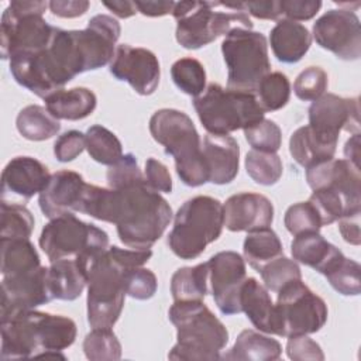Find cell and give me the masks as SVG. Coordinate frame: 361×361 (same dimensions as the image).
Here are the masks:
<instances>
[{"instance_id": "58", "label": "cell", "mask_w": 361, "mask_h": 361, "mask_svg": "<svg viewBox=\"0 0 361 361\" xmlns=\"http://www.w3.org/2000/svg\"><path fill=\"white\" fill-rule=\"evenodd\" d=\"M344 155H345V159L350 161L353 165L358 166V159H360V133L357 134H353L347 141H345V145H344Z\"/></svg>"}, {"instance_id": "13", "label": "cell", "mask_w": 361, "mask_h": 361, "mask_svg": "<svg viewBox=\"0 0 361 361\" xmlns=\"http://www.w3.org/2000/svg\"><path fill=\"white\" fill-rule=\"evenodd\" d=\"M275 334L292 337L319 331L327 322V305L302 279L289 282L278 292Z\"/></svg>"}, {"instance_id": "37", "label": "cell", "mask_w": 361, "mask_h": 361, "mask_svg": "<svg viewBox=\"0 0 361 361\" xmlns=\"http://www.w3.org/2000/svg\"><path fill=\"white\" fill-rule=\"evenodd\" d=\"M0 237L7 240L30 238L34 230V216L20 203H0Z\"/></svg>"}, {"instance_id": "44", "label": "cell", "mask_w": 361, "mask_h": 361, "mask_svg": "<svg viewBox=\"0 0 361 361\" xmlns=\"http://www.w3.org/2000/svg\"><path fill=\"white\" fill-rule=\"evenodd\" d=\"M244 135L247 142L255 151L276 152L282 144V131L279 126L268 118L244 128Z\"/></svg>"}, {"instance_id": "33", "label": "cell", "mask_w": 361, "mask_h": 361, "mask_svg": "<svg viewBox=\"0 0 361 361\" xmlns=\"http://www.w3.org/2000/svg\"><path fill=\"white\" fill-rule=\"evenodd\" d=\"M1 275H16L41 267L39 255L30 238H0Z\"/></svg>"}, {"instance_id": "6", "label": "cell", "mask_w": 361, "mask_h": 361, "mask_svg": "<svg viewBox=\"0 0 361 361\" xmlns=\"http://www.w3.org/2000/svg\"><path fill=\"white\" fill-rule=\"evenodd\" d=\"M149 133L173 157L176 173L186 186L209 182L200 137L188 114L175 109L157 110L149 118Z\"/></svg>"}, {"instance_id": "24", "label": "cell", "mask_w": 361, "mask_h": 361, "mask_svg": "<svg viewBox=\"0 0 361 361\" xmlns=\"http://www.w3.org/2000/svg\"><path fill=\"white\" fill-rule=\"evenodd\" d=\"M290 252L295 261L326 275L344 255L329 243L319 231H309L295 235L290 243Z\"/></svg>"}, {"instance_id": "5", "label": "cell", "mask_w": 361, "mask_h": 361, "mask_svg": "<svg viewBox=\"0 0 361 361\" xmlns=\"http://www.w3.org/2000/svg\"><path fill=\"white\" fill-rule=\"evenodd\" d=\"M168 316L178 338L168 354L169 360H220L228 331L203 300H175Z\"/></svg>"}, {"instance_id": "14", "label": "cell", "mask_w": 361, "mask_h": 361, "mask_svg": "<svg viewBox=\"0 0 361 361\" xmlns=\"http://www.w3.org/2000/svg\"><path fill=\"white\" fill-rule=\"evenodd\" d=\"M313 37L322 48L343 61H357L361 56V25L350 8L326 11L313 24Z\"/></svg>"}, {"instance_id": "12", "label": "cell", "mask_w": 361, "mask_h": 361, "mask_svg": "<svg viewBox=\"0 0 361 361\" xmlns=\"http://www.w3.org/2000/svg\"><path fill=\"white\" fill-rule=\"evenodd\" d=\"M221 52L228 71L227 89L255 93L259 82L271 71L264 34L235 28L223 39Z\"/></svg>"}, {"instance_id": "22", "label": "cell", "mask_w": 361, "mask_h": 361, "mask_svg": "<svg viewBox=\"0 0 361 361\" xmlns=\"http://www.w3.org/2000/svg\"><path fill=\"white\" fill-rule=\"evenodd\" d=\"M306 180L312 190L334 189L350 199L361 200L360 168L347 159H329L306 169Z\"/></svg>"}, {"instance_id": "26", "label": "cell", "mask_w": 361, "mask_h": 361, "mask_svg": "<svg viewBox=\"0 0 361 361\" xmlns=\"http://www.w3.org/2000/svg\"><path fill=\"white\" fill-rule=\"evenodd\" d=\"M240 307L259 331L275 334V305L255 278H245L240 288Z\"/></svg>"}, {"instance_id": "55", "label": "cell", "mask_w": 361, "mask_h": 361, "mask_svg": "<svg viewBox=\"0 0 361 361\" xmlns=\"http://www.w3.org/2000/svg\"><path fill=\"white\" fill-rule=\"evenodd\" d=\"M338 230H340L344 241H347L353 245H360V243H361L360 213L347 214V216L338 219Z\"/></svg>"}, {"instance_id": "35", "label": "cell", "mask_w": 361, "mask_h": 361, "mask_svg": "<svg viewBox=\"0 0 361 361\" xmlns=\"http://www.w3.org/2000/svg\"><path fill=\"white\" fill-rule=\"evenodd\" d=\"M309 202L316 209L322 226L331 224L347 214L361 212V200L350 199L345 195L329 188L313 190Z\"/></svg>"}, {"instance_id": "23", "label": "cell", "mask_w": 361, "mask_h": 361, "mask_svg": "<svg viewBox=\"0 0 361 361\" xmlns=\"http://www.w3.org/2000/svg\"><path fill=\"white\" fill-rule=\"evenodd\" d=\"M202 154L209 172V182L226 185L234 180L240 165L238 142L228 134H207L202 142Z\"/></svg>"}, {"instance_id": "2", "label": "cell", "mask_w": 361, "mask_h": 361, "mask_svg": "<svg viewBox=\"0 0 361 361\" xmlns=\"http://www.w3.org/2000/svg\"><path fill=\"white\" fill-rule=\"evenodd\" d=\"M10 72L18 85L42 99L63 89L76 75L86 72L76 30L55 27L49 45L38 52L13 56Z\"/></svg>"}, {"instance_id": "18", "label": "cell", "mask_w": 361, "mask_h": 361, "mask_svg": "<svg viewBox=\"0 0 361 361\" xmlns=\"http://www.w3.org/2000/svg\"><path fill=\"white\" fill-rule=\"evenodd\" d=\"M110 73L127 82L138 94H152L159 83L161 68L158 58L147 48L121 44L116 48Z\"/></svg>"}, {"instance_id": "7", "label": "cell", "mask_w": 361, "mask_h": 361, "mask_svg": "<svg viewBox=\"0 0 361 361\" xmlns=\"http://www.w3.org/2000/svg\"><path fill=\"white\" fill-rule=\"evenodd\" d=\"M223 227L221 202L212 196H195L178 209L168 245L180 259H193L220 237Z\"/></svg>"}, {"instance_id": "41", "label": "cell", "mask_w": 361, "mask_h": 361, "mask_svg": "<svg viewBox=\"0 0 361 361\" xmlns=\"http://www.w3.org/2000/svg\"><path fill=\"white\" fill-rule=\"evenodd\" d=\"M83 351L90 361H114L121 357V344L111 329H93L83 340Z\"/></svg>"}, {"instance_id": "53", "label": "cell", "mask_w": 361, "mask_h": 361, "mask_svg": "<svg viewBox=\"0 0 361 361\" xmlns=\"http://www.w3.org/2000/svg\"><path fill=\"white\" fill-rule=\"evenodd\" d=\"M90 3L86 0H54L48 3V7L54 16L62 18H75L83 16Z\"/></svg>"}, {"instance_id": "25", "label": "cell", "mask_w": 361, "mask_h": 361, "mask_svg": "<svg viewBox=\"0 0 361 361\" xmlns=\"http://www.w3.org/2000/svg\"><path fill=\"white\" fill-rule=\"evenodd\" d=\"M269 42L272 52L279 62L296 63L309 51L312 35L303 24L288 18H279L271 30Z\"/></svg>"}, {"instance_id": "42", "label": "cell", "mask_w": 361, "mask_h": 361, "mask_svg": "<svg viewBox=\"0 0 361 361\" xmlns=\"http://www.w3.org/2000/svg\"><path fill=\"white\" fill-rule=\"evenodd\" d=\"M264 285L271 292H278L285 285L293 281L302 279V272L295 259H289L283 255L264 265L259 271Z\"/></svg>"}, {"instance_id": "46", "label": "cell", "mask_w": 361, "mask_h": 361, "mask_svg": "<svg viewBox=\"0 0 361 361\" xmlns=\"http://www.w3.org/2000/svg\"><path fill=\"white\" fill-rule=\"evenodd\" d=\"M329 86L327 73L320 66H309L302 71L293 83V92L303 102H314L324 94Z\"/></svg>"}, {"instance_id": "49", "label": "cell", "mask_w": 361, "mask_h": 361, "mask_svg": "<svg viewBox=\"0 0 361 361\" xmlns=\"http://www.w3.org/2000/svg\"><path fill=\"white\" fill-rule=\"evenodd\" d=\"M286 354L293 361H322L324 354L320 345L307 334L288 337Z\"/></svg>"}, {"instance_id": "52", "label": "cell", "mask_w": 361, "mask_h": 361, "mask_svg": "<svg viewBox=\"0 0 361 361\" xmlns=\"http://www.w3.org/2000/svg\"><path fill=\"white\" fill-rule=\"evenodd\" d=\"M145 180L157 192L171 193L172 178L168 168L155 158H148L145 162Z\"/></svg>"}, {"instance_id": "1", "label": "cell", "mask_w": 361, "mask_h": 361, "mask_svg": "<svg viewBox=\"0 0 361 361\" xmlns=\"http://www.w3.org/2000/svg\"><path fill=\"white\" fill-rule=\"evenodd\" d=\"M79 213L113 223L120 241L133 250H148L169 226L172 209L147 180L118 189L87 183Z\"/></svg>"}, {"instance_id": "30", "label": "cell", "mask_w": 361, "mask_h": 361, "mask_svg": "<svg viewBox=\"0 0 361 361\" xmlns=\"http://www.w3.org/2000/svg\"><path fill=\"white\" fill-rule=\"evenodd\" d=\"M281 354L282 347L278 340L248 329L238 334L234 345L220 358L234 361H272L278 360Z\"/></svg>"}, {"instance_id": "10", "label": "cell", "mask_w": 361, "mask_h": 361, "mask_svg": "<svg viewBox=\"0 0 361 361\" xmlns=\"http://www.w3.org/2000/svg\"><path fill=\"white\" fill-rule=\"evenodd\" d=\"M39 247L49 262L79 259L89 269L90 262L109 248V235L104 230L85 223L71 213L51 219L44 226Z\"/></svg>"}, {"instance_id": "19", "label": "cell", "mask_w": 361, "mask_h": 361, "mask_svg": "<svg viewBox=\"0 0 361 361\" xmlns=\"http://www.w3.org/2000/svg\"><path fill=\"white\" fill-rule=\"evenodd\" d=\"M87 183L75 171H58L51 175L47 186L39 193V209L45 217L55 219L62 214L79 212Z\"/></svg>"}, {"instance_id": "15", "label": "cell", "mask_w": 361, "mask_h": 361, "mask_svg": "<svg viewBox=\"0 0 361 361\" xmlns=\"http://www.w3.org/2000/svg\"><path fill=\"white\" fill-rule=\"evenodd\" d=\"M319 137L337 142L343 130L357 134L360 130L358 97H341L324 93L309 107V124Z\"/></svg>"}, {"instance_id": "40", "label": "cell", "mask_w": 361, "mask_h": 361, "mask_svg": "<svg viewBox=\"0 0 361 361\" xmlns=\"http://www.w3.org/2000/svg\"><path fill=\"white\" fill-rule=\"evenodd\" d=\"M282 161L276 152L252 149L245 155V171L248 176L259 185H275L282 176Z\"/></svg>"}, {"instance_id": "32", "label": "cell", "mask_w": 361, "mask_h": 361, "mask_svg": "<svg viewBox=\"0 0 361 361\" xmlns=\"http://www.w3.org/2000/svg\"><path fill=\"white\" fill-rule=\"evenodd\" d=\"M16 126L18 133L30 141L49 140L61 130L59 120L55 118L47 107L38 104H30L20 110Z\"/></svg>"}, {"instance_id": "36", "label": "cell", "mask_w": 361, "mask_h": 361, "mask_svg": "<svg viewBox=\"0 0 361 361\" xmlns=\"http://www.w3.org/2000/svg\"><path fill=\"white\" fill-rule=\"evenodd\" d=\"M86 149L99 164L113 165L123 157V147L114 133L103 126H92L85 134Z\"/></svg>"}, {"instance_id": "39", "label": "cell", "mask_w": 361, "mask_h": 361, "mask_svg": "<svg viewBox=\"0 0 361 361\" xmlns=\"http://www.w3.org/2000/svg\"><path fill=\"white\" fill-rule=\"evenodd\" d=\"M173 83L183 93L197 97L206 89V71L195 58H180L171 66Z\"/></svg>"}, {"instance_id": "16", "label": "cell", "mask_w": 361, "mask_h": 361, "mask_svg": "<svg viewBox=\"0 0 361 361\" xmlns=\"http://www.w3.org/2000/svg\"><path fill=\"white\" fill-rule=\"evenodd\" d=\"M209 285L223 314L241 313L240 288L245 276V261L235 251H220L207 262Z\"/></svg>"}, {"instance_id": "8", "label": "cell", "mask_w": 361, "mask_h": 361, "mask_svg": "<svg viewBox=\"0 0 361 361\" xmlns=\"http://www.w3.org/2000/svg\"><path fill=\"white\" fill-rule=\"evenodd\" d=\"M193 107L204 130L220 135L244 130L261 121L265 114L255 93L224 89L219 83H210L195 97Z\"/></svg>"}, {"instance_id": "47", "label": "cell", "mask_w": 361, "mask_h": 361, "mask_svg": "<svg viewBox=\"0 0 361 361\" xmlns=\"http://www.w3.org/2000/svg\"><path fill=\"white\" fill-rule=\"evenodd\" d=\"M142 180H145V176L140 171L137 158L133 154H124L116 164L110 165L107 171V183L111 189H118Z\"/></svg>"}, {"instance_id": "38", "label": "cell", "mask_w": 361, "mask_h": 361, "mask_svg": "<svg viewBox=\"0 0 361 361\" xmlns=\"http://www.w3.org/2000/svg\"><path fill=\"white\" fill-rule=\"evenodd\" d=\"M255 96L264 111H276L286 106L290 96V83L285 73L269 72L257 86Z\"/></svg>"}, {"instance_id": "34", "label": "cell", "mask_w": 361, "mask_h": 361, "mask_svg": "<svg viewBox=\"0 0 361 361\" xmlns=\"http://www.w3.org/2000/svg\"><path fill=\"white\" fill-rule=\"evenodd\" d=\"M209 290L207 264L183 267L171 278V293L173 300H203Z\"/></svg>"}, {"instance_id": "43", "label": "cell", "mask_w": 361, "mask_h": 361, "mask_svg": "<svg viewBox=\"0 0 361 361\" xmlns=\"http://www.w3.org/2000/svg\"><path fill=\"white\" fill-rule=\"evenodd\" d=\"M360 274V264L343 257L324 276L338 293L344 296H357L361 290Z\"/></svg>"}, {"instance_id": "9", "label": "cell", "mask_w": 361, "mask_h": 361, "mask_svg": "<svg viewBox=\"0 0 361 361\" xmlns=\"http://www.w3.org/2000/svg\"><path fill=\"white\" fill-rule=\"evenodd\" d=\"M219 1H176L172 16L176 20V41L186 49H197L227 35L235 28H252L243 10H216Z\"/></svg>"}, {"instance_id": "29", "label": "cell", "mask_w": 361, "mask_h": 361, "mask_svg": "<svg viewBox=\"0 0 361 361\" xmlns=\"http://www.w3.org/2000/svg\"><path fill=\"white\" fill-rule=\"evenodd\" d=\"M337 142L319 137L309 126L299 127L289 140V152L292 158L303 168H310L334 157Z\"/></svg>"}, {"instance_id": "28", "label": "cell", "mask_w": 361, "mask_h": 361, "mask_svg": "<svg viewBox=\"0 0 361 361\" xmlns=\"http://www.w3.org/2000/svg\"><path fill=\"white\" fill-rule=\"evenodd\" d=\"M97 104L96 94L87 87L61 89L45 99L47 110L58 120H82L90 116Z\"/></svg>"}, {"instance_id": "48", "label": "cell", "mask_w": 361, "mask_h": 361, "mask_svg": "<svg viewBox=\"0 0 361 361\" xmlns=\"http://www.w3.org/2000/svg\"><path fill=\"white\" fill-rule=\"evenodd\" d=\"M157 276L151 269L137 267L127 272L126 275V295L138 299V300H147L152 298L157 292Z\"/></svg>"}, {"instance_id": "20", "label": "cell", "mask_w": 361, "mask_h": 361, "mask_svg": "<svg viewBox=\"0 0 361 361\" xmlns=\"http://www.w3.org/2000/svg\"><path fill=\"white\" fill-rule=\"evenodd\" d=\"M224 226L230 231H254L269 227L274 220L271 200L259 193L243 192L230 196L223 204Z\"/></svg>"}, {"instance_id": "17", "label": "cell", "mask_w": 361, "mask_h": 361, "mask_svg": "<svg viewBox=\"0 0 361 361\" xmlns=\"http://www.w3.org/2000/svg\"><path fill=\"white\" fill-rule=\"evenodd\" d=\"M52 299L48 288V268L42 265L27 272L3 276L0 320L21 310L35 309Z\"/></svg>"}, {"instance_id": "57", "label": "cell", "mask_w": 361, "mask_h": 361, "mask_svg": "<svg viewBox=\"0 0 361 361\" xmlns=\"http://www.w3.org/2000/svg\"><path fill=\"white\" fill-rule=\"evenodd\" d=\"M103 6L120 18H128L137 13L134 1H103Z\"/></svg>"}, {"instance_id": "54", "label": "cell", "mask_w": 361, "mask_h": 361, "mask_svg": "<svg viewBox=\"0 0 361 361\" xmlns=\"http://www.w3.org/2000/svg\"><path fill=\"white\" fill-rule=\"evenodd\" d=\"M245 13L248 11L251 16L261 18V20H279L281 7L279 1L269 0V1H243Z\"/></svg>"}, {"instance_id": "31", "label": "cell", "mask_w": 361, "mask_h": 361, "mask_svg": "<svg viewBox=\"0 0 361 361\" xmlns=\"http://www.w3.org/2000/svg\"><path fill=\"white\" fill-rule=\"evenodd\" d=\"M243 252L250 267L259 272L264 265L283 255V247L276 233L271 227H265L247 234Z\"/></svg>"}, {"instance_id": "3", "label": "cell", "mask_w": 361, "mask_h": 361, "mask_svg": "<svg viewBox=\"0 0 361 361\" xmlns=\"http://www.w3.org/2000/svg\"><path fill=\"white\" fill-rule=\"evenodd\" d=\"M152 257L148 250L109 247L87 269V322L93 329H111L118 320L126 296V275Z\"/></svg>"}, {"instance_id": "4", "label": "cell", "mask_w": 361, "mask_h": 361, "mask_svg": "<svg viewBox=\"0 0 361 361\" xmlns=\"http://www.w3.org/2000/svg\"><path fill=\"white\" fill-rule=\"evenodd\" d=\"M75 338L72 319L34 309L21 310L1 320V360L42 358L47 353L68 348Z\"/></svg>"}, {"instance_id": "45", "label": "cell", "mask_w": 361, "mask_h": 361, "mask_svg": "<svg viewBox=\"0 0 361 361\" xmlns=\"http://www.w3.org/2000/svg\"><path fill=\"white\" fill-rule=\"evenodd\" d=\"M283 223L286 230L293 235L309 231H319L323 227L316 209L309 200L289 206L285 212Z\"/></svg>"}, {"instance_id": "50", "label": "cell", "mask_w": 361, "mask_h": 361, "mask_svg": "<svg viewBox=\"0 0 361 361\" xmlns=\"http://www.w3.org/2000/svg\"><path fill=\"white\" fill-rule=\"evenodd\" d=\"M85 148V134L78 130H71L58 137L54 144V154L59 162H71L78 158Z\"/></svg>"}, {"instance_id": "27", "label": "cell", "mask_w": 361, "mask_h": 361, "mask_svg": "<svg viewBox=\"0 0 361 361\" xmlns=\"http://www.w3.org/2000/svg\"><path fill=\"white\" fill-rule=\"evenodd\" d=\"M87 283V268L79 259H58L48 268V288L54 299L75 300Z\"/></svg>"}, {"instance_id": "11", "label": "cell", "mask_w": 361, "mask_h": 361, "mask_svg": "<svg viewBox=\"0 0 361 361\" xmlns=\"http://www.w3.org/2000/svg\"><path fill=\"white\" fill-rule=\"evenodd\" d=\"M48 3L39 0H13L1 16L0 49L3 59L20 54L45 49L54 35L55 27L49 25L42 14Z\"/></svg>"}, {"instance_id": "51", "label": "cell", "mask_w": 361, "mask_h": 361, "mask_svg": "<svg viewBox=\"0 0 361 361\" xmlns=\"http://www.w3.org/2000/svg\"><path fill=\"white\" fill-rule=\"evenodd\" d=\"M281 14L285 18L292 21H306L313 18L320 7L322 1L319 0H282L279 1Z\"/></svg>"}, {"instance_id": "56", "label": "cell", "mask_w": 361, "mask_h": 361, "mask_svg": "<svg viewBox=\"0 0 361 361\" xmlns=\"http://www.w3.org/2000/svg\"><path fill=\"white\" fill-rule=\"evenodd\" d=\"M135 8L147 16V17H161V16H166V14H172L173 7H175V1H134Z\"/></svg>"}, {"instance_id": "21", "label": "cell", "mask_w": 361, "mask_h": 361, "mask_svg": "<svg viewBox=\"0 0 361 361\" xmlns=\"http://www.w3.org/2000/svg\"><path fill=\"white\" fill-rule=\"evenodd\" d=\"M49 178L48 168L38 159L16 157L6 165L1 173V200L11 199V196L28 200L44 190Z\"/></svg>"}]
</instances>
